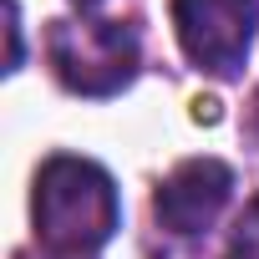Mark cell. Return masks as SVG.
Returning a JSON list of instances; mask_svg holds the SVG:
<instances>
[{
  "label": "cell",
  "instance_id": "8992f818",
  "mask_svg": "<svg viewBox=\"0 0 259 259\" xmlns=\"http://www.w3.org/2000/svg\"><path fill=\"white\" fill-rule=\"evenodd\" d=\"M21 66V6L11 0V71Z\"/></svg>",
  "mask_w": 259,
  "mask_h": 259
},
{
  "label": "cell",
  "instance_id": "52a82bcc",
  "mask_svg": "<svg viewBox=\"0 0 259 259\" xmlns=\"http://www.w3.org/2000/svg\"><path fill=\"white\" fill-rule=\"evenodd\" d=\"M21 259H31V254H21ZM46 259H71V254H46Z\"/></svg>",
  "mask_w": 259,
  "mask_h": 259
},
{
  "label": "cell",
  "instance_id": "6da1fadb",
  "mask_svg": "<svg viewBox=\"0 0 259 259\" xmlns=\"http://www.w3.org/2000/svg\"><path fill=\"white\" fill-rule=\"evenodd\" d=\"M31 219H36V239L46 244V254L87 259L122 229V198L102 163L56 153L36 173Z\"/></svg>",
  "mask_w": 259,
  "mask_h": 259
},
{
  "label": "cell",
  "instance_id": "5b68a950",
  "mask_svg": "<svg viewBox=\"0 0 259 259\" xmlns=\"http://www.w3.org/2000/svg\"><path fill=\"white\" fill-rule=\"evenodd\" d=\"M229 259H259V203H249V213L239 219L234 244H229Z\"/></svg>",
  "mask_w": 259,
  "mask_h": 259
},
{
  "label": "cell",
  "instance_id": "277c9868",
  "mask_svg": "<svg viewBox=\"0 0 259 259\" xmlns=\"http://www.w3.org/2000/svg\"><path fill=\"white\" fill-rule=\"evenodd\" d=\"M229 198H234V168L219 158H188L158 183L153 219H158V229H168L178 239H198L219 224Z\"/></svg>",
  "mask_w": 259,
  "mask_h": 259
},
{
  "label": "cell",
  "instance_id": "7a4b0ae2",
  "mask_svg": "<svg viewBox=\"0 0 259 259\" xmlns=\"http://www.w3.org/2000/svg\"><path fill=\"white\" fill-rule=\"evenodd\" d=\"M46 61L56 81L76 97H117L133 87L143 66L138 31L127 21H102V16H61L51 21L46 36Z\"/></svg>",
  "mask_w": 259,
  "mask_h": 259
},
{
  "label": "cell",
  "instance_id": "ba28073f",
  "mask_svg": "<svg viewBox=\"0 0 259 259\" xmlns=\"http://www.w3.org/2000/svg\"><path fill=\"white\" fill-rule=\"evenodd\" d=\"M81 6H92V0H81Z\"/></svg>",
  "mask_w": 259,
  "mask_h": 259
},
{
  "label": "cell",
  "instance_id": "3957f363",
  "mask_svg": "<svg viewBox=\"0 0 259 259\" xmlns=\"http://www.w3.org/2000/svg\"><path fill=\"white\" fill-rule=\"evenodd\" d=\"M259 0H173V31L183 56L208 76H239L254 46Z\"/></svg>",
  "mask_w": 259,
  "mask_h": 259
}]
</instances>
